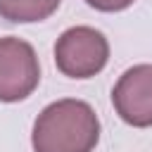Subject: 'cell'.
Instances as JSON below:
<instances>
[{"label":"cell","instance_id":"6","mask_svg":"<svg viewBox=\"0 0 152 152\" xmlns=\"http://www.w3.org/2000/svg\"><path fill=\"white\" fill-rule=\"evenodd\" d=\"M86 2L100 12H121V10L131 7L135 0H86Z\"/></svg>","mask_w":152,"mask_h":152},{"label":"cell","instance_id":"5","mask_svg":"<svg viewBox=\"0 0 152 152\" xmlns=\"http://www.w3.org/2000/svg\"><path fill=\"white\" fill-rule=\"evenodd\" d=\"M62 0H0V17L12 24H33L57 12Z\"/></svg>","mask_w":152,"mask_h":152},{"label":"cell","instance_id":"4","mask_svg":"<svg viewBox=\"0 0 152 152\" xmlns=\"http://www.w3.org/2000/svg\"><path fill=\"white\" fill-rule=\"evenodd\" d=\"M112 104L128 126H152V64L126 69L112 90Z\"/></svg>","mask_w":152,"mask_h":152},{"label":"cell","instance_id":"1","mask_svg":"<svg viewBox=\"0 0 152 152\" xmlns=\"http://www.w3.org/2000/svg\"><path fill=\"white\" fill-rule=\"evenodd\" d=\"M100 140V119L83 100H57L48 104L31 133L33 152H93Z\"/></svg>","mask_w":152,"mask_h":152},{"label":"cell","instance_id":"2","mask_svg":"<svg viewBox=\"0 0 152 152\" xmlns=\"http://www.w3.org/2000/svg\"><path fill=\"white\" fill-rule=\"evenodd\" d=\"M107 59L109 43L93 26L66 28L55 43V64L69 78H90L104 69Z\"/></svg>","mask_w":152,"mask_h":152},{"label":"cell","instance_id":"3","mask_svg":"<svg viewBox=\"0 0 152 152\" xmlns=\"http://www.w3.org/2000/svg\"><path fill=\"white\" fill-rule=\"evenodd\" d=\"M40 83L36 50L14 36L0 38V102L26 100Z\"/></svg>","mask_w":152,"mask_h":152}]
</instances>
